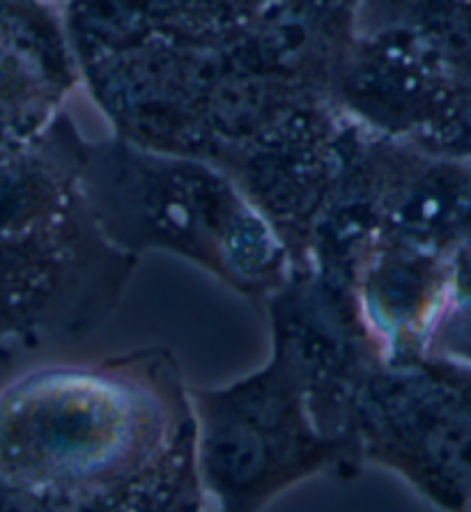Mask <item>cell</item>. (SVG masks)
Segmentation results:
<instances>
[{
  "mask_svg": "<svg viewBox=\"0 0 471 512\" xmlns=\"http://www.w3.org/2000/svg\"><path fill=\"white\" fill-rule=\"evenodd\" d=\"M359 464L396 471L446 510H471V366L442 354L380 363L352 411Z\"/></svg>",
  "mask_w": 471,
  "mask_h": 512,
  "instance_id": "5",
  "label": "cell"
},
{
  "mask_svg": "<svg viewBox=\"0 0 471 512\" xmlns=\"http://www.w3.org/2000/svg\"><path fill=\"white\" fill-rule=\"evenodd\" d=\"M0 480L33 510L205 508L196 411L171 352L40 368L7 384Z\"/></svg>",
  "mask_w": 471,
  "mask_h": 512,
  "instance_id": "1",
  "label": "cell"
},
{
  "mask_svg": "<svg viewBox=\"0 0 471 512\" xmlns=\"http://www.w3.org/2000/svg\"><path fill=\"white\" fill-rule=\"evenodd\" d=\"M430 354L451 356L471 366V246L453 258L449 304L432 336Z\"/></svg>",
  "mask_w": 471,
  "mask_h": 512,
  "instance_id": "6",
  "label": "cell"
},
{
  "mask_svg": "<svg viewBox=\"0 0 471 512\" xmlns=\"http://www.w3.org/2000/svg\"><path fill=\"white\" fill-rule=\"evenodd\" d=\"M198 421V467L207 499L223 510H258L288 487L334 469L343 455L315 421L288 349L223 389L191 391Z\"/></svg>",
  "mask_w": 471,
  "mask_h": 512,
  "instance_id": "4",
  "label": "cell"
},
{
  "mask_svg": "<svg viewBox=\"0 0 471 512\" xmlns=\"http://www.w3.org/2000/svg\"><path fill=\"white\" fill-rule=\"evenodd\" d=\"M83 186L108 242L168 251L267 306L295 274L279 232L226 173L191 159L111 150L86 159Z\"/></svg>",
  "mask_w": 471,
  "mask_h": 512,
  "instance_id": "3",
  "label": "cell"
},
{
  "mask_svg": "<svg viewBox=\"0 0 471 512\" xmlns=\"http://www.w3.org/2000/svg\"><path fill=\"white\" fill-rule=\"evenodd\" d=\"M83 166L46 143L0 150V361L102 327L136 267L99 228Z\"/></svg>",
  "mask_w": 471,
  "mask_h": 512,
  "instance_id": "2",
  "label": "cell"
}]
</instances>
